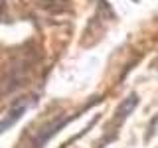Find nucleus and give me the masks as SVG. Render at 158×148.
Masks as SVG:
<instances>
[{"instance_id": "nucleus-1", "label": "nucleus", "mask_w": 158, "mask_h": 148, "mask_svg": "<svg viewBox=\"0 0 158 148\" xmlns=\"http://www.w3.org/2000/svg\"><path fill=\"white\" fill-rule=\"evenodd\" d=\"M24 109H26V107H24V105H22V107H18V109H14V111L10 113V117H8V118H4V121L0 122V132H2V130H4V128H6V126H10V125H12L14 121H18V118L22 117Z\"/></svg>"}, {"instance_id": "nucleus-2", "label": "nucleus", "mask_w": 158, "mask_h": 148, "mask_svg": "<svg viewBox=\"0 0 158 148\" xmlns=\"http://www.w3.org/2000/svg\"><path fill=\"white\" fill-rule=\"evenodd\" d=\"M0 14H2V0H0Z\"/></svg>"}]
</instances>
